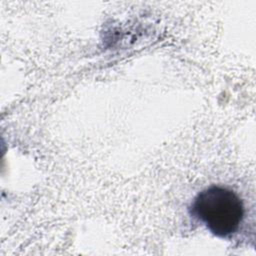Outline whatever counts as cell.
Masks as SVG:
<instances>
[{"label": "cell", "mask_w": 256, "mask_h": 256, "mask_svg": "<svg viewBox=\"0 0 256 256\" xmlns=\"http://www.w3.org/2000/svg\"><path fill=\"white\" fill-rule=\"evenodd\" d=\"M192 213L214 235L228 237L239 229L244 207L241 199L232 190L211 186L196 196Z\"/></svg>", "instance_id": "obj_1"}]
</instances>
